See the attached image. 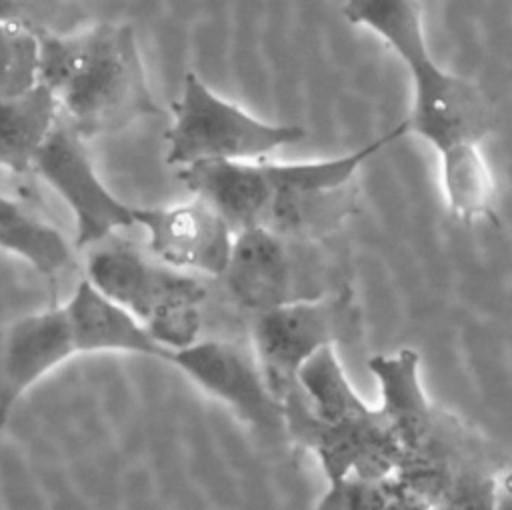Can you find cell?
Segmentation results:
<instances>
[{
  "instance_id": "52a82bcc",
  "label": "cell",
  "mask_w": 512,
  "mask_h": 510,
  "mask_svg": "<svg viewBox=\"0 0 512 510\" xmlns=\"http://www.w3.org/2000/svg\"><path fill=\"white\" fill-rule=\"evenodd\" d=\"M284 428L290 442L318 460L326 482L386 480L400 464V444L388 412L378 404L356 402L348 412L332 418H314L292 390L284 402Z\"/></svg>"
},
{
  "instance_id": "7a4b0ae2",
  "label": "cell",
  "mask_w": 512,
  "mask_h": 510,
  "mask_svg": "<svg viewBox=\"0 0 512 510\" xmlns=\"http://www.w3.org/2000/svg\"><path fill=\"white\" fill-rule=\"evenodd\" d=\"M40 82L84 140L158 116L132 26L102 22L70 34L42 32Z\"/></svg>"
},
{
  "instance_id": "7c38bea8",
  "label": "cell",
  "mask_w": 512,
  "mask_h": 510,
  "mask_svg": "<svg viewBox=\"0 0 512 510\" xmlns=\"http://www.w3.org/2000/svg\"><path fill=\"white\" fill-rule=\"evenodd\" d=\"M78 356L64 304L20 316L0 348V428L52 370Z\"/></svg>"
},
{
  "instance_id": "e0dca14e",
  "label": "cell",
  "mask_w": 512,
  "mask_h": 510,
  "mask_svg": "<svg viewBox=\"0 0 512 510\" xmlns=\"http://www.w3.org/2000/svg\"><path fill=\"white\" fill-rule=\"evenodd\" d=\"M498 510H512V474H508V476L502 480Z\"/></svg>"
},
{
  "instance_id": "2e32d148",
  "label": "cell",
  "mask_w": 512,
  "mask_h": 510,
  "mask_svg": "<svg viewBox=\"0 0 512 510\" xmlns=\"http://www.w3.org/2000/svg\"><path fill=\"white\" fill-rule=\"evenodd\" d=\"M42 32L0 22V100L22 96L40 84Z\"/></svg>"
},
{
  "instance_id": "277c9868",
  "label": "cell",
  "mask_w": 512,
  "mask_h": 510,
  "mask_svg": "<svg viewBox=\"0 0 512 510\" xmlns=\"http://www.w3.org/2000/svg\"><path fill=\"white\" fill-rule=\"evenodd\" d=\"M408 134L404 120L384 136L334 158L266 162V230L294 242L314 244L334 234L358 206V170L378 150Z\"/></svg>"
},
{
  "instance_id": "8fae6325",
  "label": "cell",
  "mask_w": 512,
  "mask_h": 510,
  "mask_svg": "<svg viewBox=\"0 0 512 510\" xmlns=\"http://www.w3.org/2000/svg\"><path fill=\"white\" fill-rule=\"evenodd\" d=\"M146 248L160 264L192 276H220L226 270L234 232L206 202L192 198L170 206L134 208Z\"/></svg>"
},
{
  "instance_id": "5bb4252c",
  "label": "cell",
  "mask_w": 512,
  "mask_h": 510,
  "mask_svg": "<svg viewBox=\"0 0 512 510\" xmlns=\"http://www.w3.org/2000/svg\"><path fill=\"white\" fill-rule=\"evenodd\" d=\"M60 118L56 96L42 82L22 96L0 100V168L30 172Z\"/></svg>"
},
{
  "instance_id": "9c48e42d",
  "label": "cell",
  "mask_w": 512,
  "mask_h": 510,
  "mask_svg": "<svg viewBox=\"0 0 512 510\" xmlns=\"http://www.w3.org/2000/svg\"><path fill=\"white\" fill-rule=\"evenodd\" d=\"M164 362H170L252 428L286 436L282 402L270 392L254 354L238 344L198 340L188 348L170 352Z\"/></svg>"
},
{
  "instance_id": "5b68a950",
  "label": "cell",
  "mask_w": 512,
  "mask_h": 510,
  "mask_svg": "<svg viewBox=\"0 0 512 510\" xmlns=\"http://www.w3.org/2000/svg\"><path fill=\"white\" fill-rule=\"evenodd\" d=\"M304 136L302 126L256 118L186 72L164 134L166 164L182 170L206 162H260Z\"/></svg>"
},
{
  "instance_id": "3957f363",
  "label": "cell",
  "mask_w": 512,
  "mask_h": 510,
  "mask_svg": "<svg viewBox=\"0 0 512 510\" xmlns=\"http://www.w3.org/2000/svg\"><path fill=\"white\" fill-rule=\"evenodd\" d=\"M84 278L140 320L166 356L200 340L206 290L198 276L172 270L130 244L106 240L90 248Z\"/></svg>"
},
{
  "instance_id": "30bf717a",
  "label": "cell",
  "mask_w": 512,
  "mask_h": 510,
  "mask_svg": "<svg viewBox=\"0 0 512 510\" xmlns=\"http://www.w3.org/2000/svg\"><path fill=\"white\" fill-rule=\"evenodd\" d=\"M296 244L266 228L234 234L222 274L234 302L258 316L288 302L328 294L318 288L312 270H306V264L296 258Z\"/></svg>"
},
{
  "instance_id": "6da1fadb",
  "label": "cell",
  "mask_w": 512,
  "mask_h": 510,
  "mask_svg": "<svg viewBox=\"0 0 512 510\" xmlns=\"http://www.w3.org/2000/svg\"><path fill=\"white\" fill-rule=\"evenodd\" d=\"M344 16L382 38L408 70L412 106L406 130L440 158V184L450 214L464 222L496 220V180L482 152L494 126L480 88L436 64L428 50L420 4L410 0H354Z\"/></svg>"
},
{
  "instance_id": "8992f818",
  "label": "cell",
  "mask_w": 512,
  "mask_h": 510,
  "mask_svg": "<svg viewBox=\"0 0 512 510\" xmlns=\"http://www.w3.org/2000/svg\"><path fill=\"white\" fill-rule=\"evenodd\" d=\"M360 334V310L348 286L262 312L252 324V354L278 402L296 390L298 372L320 350Z\"/></svg>"
},
{
  "instance_id": "4fadbf2b",
  "label": "cell",
  "mask_w": 512,
  "mask_h": 510,
  "mask_svg": "<svg viewBox=\"0 0 512 510\" xmlns=\"http://www.w3.org/2000/svg\"><path fill=\"white\" fill-rule=\"evenodd\" d=\"M78 354H136L166 360L140 320L82 278L64 302Z\"/></svg>"
},
{
  "instance_id": "9a60e30c",
  "label": "cell",
  "mask_w": 512,
  "mask_h": 510,
  "mask_svg": "<svg viewBox=\"0 0 512 510\" xmlns=\"http://www.w3.org/2000/svg\"><path fill=\"white\" fill-rule=\"evenodd\" d=\"M0 250L24 260L38 274L56 280L72 262V246L50 222L22 202L0 194Z\"/></svg>"
},
{
  "instance_id": "ba28073f",
  "label": "cell",
  "mask_w": 512,
  "mask_h": 510,
  "mask_svg": "<svg viewBox=\"0 0 512 510\" xmlns=\"http://www.w3.org/2000/svg\"><path fill=\"white\" fill-rule=\"evenodd\" d=\"M36 172L70 208L76 222L74 246L94 248L118 230L136 226L134 206L122 202L98 176L86 140L62 118L40 150Z\"/></svg>"
}]
</instances>
